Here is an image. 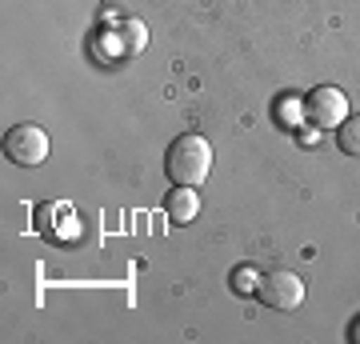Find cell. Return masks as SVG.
Instances as JSON below:
<instances>
[{"label": "cell", "instance_id": "cell-1", "mask_svg": "<svg viewBox=\"0 0 360 344\" xmlns=\"http://www.w3.org/2000/svg\"><path fill=\"white\" fill-rule=\"evenodd\" d=\"M165 172L172 184H184V189H200L212 172V144L200 136V132H184L168 144L165 156Z\"/></svg>", "mask_w": 360, "mask_h": 344}, {"label": "cell", "instance_id": "cell-2", "mask_svg": "<svg viewBox=\"0 0 360 344\" xmlns=\"http://www.w3.org/2000/svg\"><path fill=\"white\" fill-rule=\"evenodd\" d=\"M257 296H260V305L264 308L292 312V308H300V300H304V281H300L296 272H288V268H272V272L260 276Z\"/></svg>", "mask_w": 360, "mask_h": 344}, {"label": "cell", "instance_id": "cell-3", "mask_svg": "<svg viewBox=\"0 0 360 344\" xmlns=\"http://www.w3.org/2000/svg\"><path fill=\"white\" fill-rule=\"evenodd\" d=\"M4 156L20 168H37L49 160V132L40 125H16L4 136Z\"/></svg>", "mask_w": 360, "mask_h": 344}, {"label": "cell", "instance_id": "cell-4", "mask_svg": "<svg viewBox=\"0 0 360 344\" xmlns=\"http://www.w3.org/2000/svg\"><path fill=\"white\" fill-rule=\"evenodd\" d=\"M304 116L312 128H340L348 120V96L333 84H321L304 96Z\"/></svg>", "mask_w": 360, "mask_h": 344}, {"label": "cell", "instance_id": "cell-5", "mask_svg": "<svg viewBox=\"0 0 360 344\" xmlns=\"http://www.w3.org/2000/svg\"><path fill=\"white\" fill-rule=\"evenodd\" d=\"M165 208H168V220H172V224H193L196 212H200V192L176 184V189L168 192Z\"/></svg>", "mask_w": 360, "mask_h": 344}, {"label": "cell", "instance_id": "cell-6", "mask_svg": "<svg viewBox=\"0 0 360 344\" xmlns=\"http://www.w3.org/2000/svg\"><path fill=\"white\" fill-rule=\"evenodd\" d=\"M336 144L345 156H356L360 160V116H348L345 125L336 128Z\"/></svg>", "mask_w": 360, "mask_h": 344}, {"label": "cell", "instance_id": "cell-7", "mask_svg": "<svg viewBox=\"0 0 360 344\" xmlns=\"http://www.w3.org/2000/svg\"><path fill=\"white\" fill-rule=\"evenodd\" d=\"M257 284H260V276L257 272H252V268H236V272H232V288H236V293H257Z\"/></svg>", "mask_w": 360, "mask_h": 344}, {"label": "cell", "instance_id": "cell-8", "mask_svg": "<svg viewBox=\"0 0 360 344\" xmlns=\"http://www.w3.org/2000/svg\"><path fill=\"white\" fill-rule=\"evenodd\" d=\"M300 116H304V104H300V101H284V104H281V120H284L288 128L300 125Z\"/></svg>", "mask_w": 360, "mask_h": 344}, {"label": "cell", "instance_id": "cell-9", "mask_svg": "<svg viewBox=\"0 0 360 344\" xmlns=\"http://www.w3.org/2000/svg\"><path fill=\"white\" fill-rule=\"evenodd\" d=\"M352 340H356V344H360V324H356V329H352Z\"/></svg>", "mask_w": 360, "mask_h": 344}]
</instances>
